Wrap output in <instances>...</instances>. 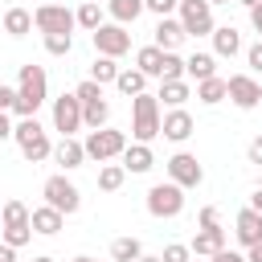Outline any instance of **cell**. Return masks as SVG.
<instances>
[{"mask_svg": "<svg viewBox=\"0 0 262 262\" xmlns=\"http://www.w3.org/2000/svg\"><path fill=\"white\" fill-rule=\"evenodd\" d=\"M29 225H33V233H41V237H53V233H61L66 217H61L57 209H49V205H37V209L29 213Z\"/></svg>", "mask_w": 262, "mask_h": 262, "instance_id": "cell-19", "label": "cell"}, {"mask_svg": "<svg viewBox=\"0 0 262 262\" xmlns=\"http://www.w3.org/2000/svg\"><path fill=\"white\" fill-rule=\"evenodd\" d=\"M151 37H156V41H151L156 49H164V53H176V45L184 41V25H180L176 16H160V20H156V33H151Z\"/></svg>", "mask_w": 262, "mask_h": 262, "instance_id": "cell-14", "label": "cell"}, {"mask_svg": "<svg viewBox=\"0 0 262 262\" xmlns=\"http://www.w3.org/2000/svg\"><path fill=\"white\" fill-rule=\"evenodd\" d=\"M246 262H262V242H258V246H250V250H246Z\"/></svg>", "mask_w": 262, "mask_h": 262, "instance_id": "cell-46", "label": "cell"}, {"mask_svg": "<svg viewBox=\"0 0 262 262\" xmlns=\"http://www.w3.org/2000/svg\"><path fill=\"white\" fill-rule=\"evenodd\" d=\"M4 33H8V37L33 33V12H29V8H8V12H4Z\"/></svg>", "mask_w": 262, "mask_h": 262, "instance_id": "cell-25", "label": "cell"}, {"mask_svg": "<svg viewBox=\"0 0 262 262\" xmlns=\"http://www.w3.org/2000/svg\"><path fill=\"white\" fill-rule=\"evenodd\" d=\"M119 160H123V168H127V172H135V176H139V172H151L156 151H151V143H127Z\"/></svg>", "mask_w": 262, "mask_h": 262, "instance_id": "cell-18", "label": "cell"}, {"mask_svg": "<svg viewBox=\"0 0 262 262\" xmlns=\"http://www.w3.org/2000/svg\"><path fill=\"white\" fill-rule=\"evenodd\" d=\"M12 106H16V86L0 82V111H12Z\"/></svg>", "mask_w": 262, "mask_h": 262, "instance_id": "cell-41", "label": "cell"}, {"mask_svg": "<svg viewBox=\"0 0 262 262\" xmlns=\"http://www.w3.org/2000/svg\"><path fill=\"white\" fill-rule=\"evenodd\" d=\"M115 86H119L127 98H135V94H147V74H139V70H119Z\"/></svg>", "mask_w": 262, "mask_h": 262, "instance_id": "cell-28", "label": "cell"}, {"mask_svg": "<svg viewBox=\"0 0 262 262\" xmlns=\"http://www.w3.org/2000/svg\"><path fill=\"white\" fill-rule=\"evenodd\" d=\"M156 98H164V106L172 111V106H184L188 98H192V86L184 82V78H176V82H160V94Z\"/></svg>", "mask_w": 262, "mask_h": 262, "instance_id": "cell-24", "label": "cell"}, {"mask_svg": "<svg viewBox=\"0 0 262 262\" xmlns=\"http://www.w3.org/2000/svg\"><path fill=\"white\" fill-rule=\"evenodd\" d=\"M131 135H135V143H151L160 135V98L156 94L131 98Z\"/></svg>", "mask_w": 262, "mask_h": 262, "instance_id": "cell-3", "label": "cell"}, {"mask_svg": "<svg viewBox=\"0 0 262 262\" xmlns=\"http://www.w3.org/2000/svg\"><path fill=\"white\" fill-rule=\"evenodd\" d=\"M250 209H254V213H262V188H254V196H250Z\"/></svg>", "mask_w": 262, "mask_h": 262, "instance_id": "cell-47", "label": "cell"}, {"mask_svg": "<svg viewBox=\"0 0 262 262\" xmlns=\"http://www.w3.org/2000/svg\"><path fill=\"white\" fill-rule=\"evenodd\" d=\"M70 49H74V33H53V37H45V53L70 57Z\"/></svg>", "mask_w": 262, "mask_h": 262, "instance_id": "cell-34", "label": "cell"}, {"mask_svg": "<svg viewBox=\"0 0 262 262\" xmlns=\"http://www.w3.org/2000/svg\"><path fill=\"white\" fill-rule=\"evenodd\" d=\"M90 41H94V49H98V57H123L127 49H131V33L123 29V25H98L94 33H90Z\"/></svg>", "mask_w": 262, "mask_h": 262, "instance_id": "cell-10", "label": "cell"}, {"mask_svg": "<svg viewBox=\"0 0 262 262\" xmlns=\"http://www.w3.org/2000/svg\"><path fill=\"white\" fill-rule=\"evenodd\" d=\"M233 233H237V242L250 250V246H258L262 242V213H254L250 205L237 213V221H233Z\"/></svg>", "mask_w": 262, "mask_h": 262, "instance_id": "cell-15", "label": "cell"}, {"mask_svg": "<svg viewBox=\"0 0 262 262\" xmlns=\"http://www.w3.org/2000/svg\"><path fill=\"white\" fill-rule=\"evenodd\" d=\"M0 262H20V258H16V250H8V246H0Z\"/></svg>", "mask_w": 262, "mask_h": 262, "instance_id": "cell-48", "label": "cell"}, {"mask_svg": "<svg viewBox=\"0 0 262 262\" xmlns=\"http://www.w3.org/2000/svg\"><path fill=\"white\" fill-rule=\"evenodd\" d=\"M82 147H86V160L111 164V160H119V156H123V147H127V135H123L119 127H98V131H90V135L82 139Z\"/></svg>", "mask_w": 262, "mask_h": 262, "instance_id": "cell-4", "label": "cell"}, {"mask_svg": "<svg viewBox=\"0 0 262 262\" xmlns=\"http://www.w3.org/2000/svg\"><path fill=\"white\" fill-rule=\"evenodd\" d=\"M213 262H246V254H237V250H229V246H225V250H217V254H213Z\"/></svg>", "mask_w": 262, "mask_h": 262, "instance_id": "cell-43", "label": "cell"}, {"mask_svg": "<svg viewBox=\"0 0 262 262\" xmlns=\"http://www.w3.org/2000/svg\"><path fill=\"white\" fill-rule=\"evenodd\" d=\"M74 98H78L82 106H90V102H102V86L86 78V82H78V86H74Z\"/></svg>", "mask_w": 262, "mask_h": 262, "instance_id": "cell-36", "label": "cell"}, {"mask_svg": "<svg viewBox=\"0 0 262 262\" xmlns=\"http://www.w3.org/2000/svg\"><path fill=\"white\" fill-rule=\"evenodd\" d=\"M49 98V78H45V66H20V74H16V115L20 119H37V111H41V102Z\"/></svg>", "mask_w": 262, "mask_h": 262, "instance_id": "cell-1", "label": "cell"}, {"mask_svg": "<svg viewBox=\"0 0 262 262\" xmlns=\"http://www.w3.org/2000/svg\"><path fill=\"white\" fill-rule=\"evenodd\" d=\"M143 254V242L139 237H115L111 242V262H135Z\"/></svg>", "mask_w": 262, "mask_h": 262, "instance_id": "cell-30", "label": "cell"}, {"mask_svg": "<svg viewBox=\"0 0 262 262\" xmlns=\"http://www.w3.org/2000/svg\"><path fill=\"white\" fill-rule=\"evenodd\" d=\"M0 229H33L25 201H4V205H0Z\"/></svg>", "mask_w": 262, "mask_h": 262, "instance_id": "cell-22", "label": "cell"}, {"mask_svg": "<svg viewBox=\"0 0 262 262\" xmlns=\"http://www.w3.org/2000/svg\"><path fill=\"white\" fill-rule=\"evenodd\" d=\"M196 98H201L205 106H217V102H225V78L217 74V78H205V82H196Z\"/></svg>", "mask_w": 262, "mask_h": 262, "instance_id": "cell-29", "label": "cell"}, {"mask_svg": "<svg viewBox=\"0 0 262 262\" xmlns=\"http://www.w3.org/2000/svg\"><path fill=\"white\" fill-rule=\"evenodd\" d=\"M135 262H160V254H139Z\"/></svg>", "mask_w": 262, "mask_h": 262, "instance_id": "cell-49", "label": "cell"}, {"mask_svg": "<svg viewBox=\"0 0 262 262\" xmlns=\"http://www.w3.org/2000/svg\"><path fill=\"white\" fill-rule=\"evenodd\" d=\"M106 12H111V20L115 25H135L139 20V12H143V0H106Z\"/></svg>", "mask_w": 262, "mask_h": 262, "instance_id": "cell-23", "label": "cell"}, {"mask_svg": "<svg viewBox=\"0 0 262 262\" xmlns=\"http://www.w3.org/2000/svg\"><path fill=\"white\" fill-rule=\"evenodd\" d=\"M12 139H16V147H20V156H25L29 164H41V160L53 156V143H49V135H45V127H41L37 119L12 123Z\"/></svg>", "mask_w": 262, "mask_h": 262, "instance_id": "cell-2", "label": "cell"}, {"mask_svg": "<svg viewBox=\"0 0 262 262\" xmlns=\"http://www.w3.org/2000/svg\"><path fill=\"white\" fill-rule=\"evenodd\" d=\"M33 25L45 33V37H53V33H74V12L66 8V4H37L33 8Z\"/></svg>", "mask_w": 262, "mask_h": 262, "instance_id": "cell-9", "label": "cell"}, {"mask_svg": "<svg viewBox=\"0 0 262 262\" xmlns=\"http://www.w3.org/2000/svg\"><path fill=\"white\" fill-rule=\"evenodd\" d=\"M53 131H61V135L82 131V102L74 98V90L61 94V98H53Z\"/></svg>", "mask_w": 262, "mask_h": 262, "instance_id": "cell-12", "label": "cell"}, {"mask_svg": "<svg viewBox=\"0 0 262 262\" xmlns=\"http://www.w3.org/2000/svg\"><path fill=\"white\" fill-rule=\"evenodd\" d=\"M250 25H254V33H258V41H262V4L250 8Z\"/></svg>", "mask_w": 262, "mask_h": 262, "instance_id": "cell-45", "label": "cell"}, {"mask_svg": "<svg viewBox=\"0 0 262 262\" xmlns=\"http://www.w3.org/2000/svg\"><path fill=\"white\" fill-rule=\"evenodd\" d=\"M192 258V250L184 246V242H172V246H164V254H160V262H188Z\"/></svg>", "mask_w": 262, "mask_h": 262, "instance_id": "cell-37", "label": "cell"}, {"mask_svg": "<svg viewBox=\"0 0 262 262\" xmlns=\"http://www.w3.org/2000/svg\"><path fill=\"white\" fill-rule=\"evenodd\" d=\"M168 180H172V184H180V188L188 192V188H201L205 168H201V160H196L192 151H176V156L168 160Z\"/></svg>", "mask_w": 262, "mask_h": 262, "instance_id": "cell-11", "label": "cell"}, {"mask_svg": "<svg viewBox=\"0 0 262 262\" xmlns=\"http://www.w3.org/2000/svg\"><path fill=\"white\" fill-rule=\"evenodd\" d=\"M246 66H250V70H258V74H262V41H254V45H250V49H246Z\"/></svg>", "mask_w": 262, "mask_h": 262, "instance_id": "cell-39", "label": "cell"}, {"mask_svg": "<svg viewBox=\"0 0 262 262\" xmlns=\"http://www.w3.org/2000/svg\"><path fill=\"white\" fill-rule=\"evenodd\" d=\"M209 4H229V0H209Z\"/></svg>", "mask_w": 262, "mask_h": 262, "instance_id": "cell-53", "label": "cell"}, {"mask_svg": "<svg viewBox=\"0 0 262 262\" xmlns=\"http://www.w3.org/2000/svg\"><path fill=\"white\" fill-rule=\"evenodd\" d=\"M74 20H78L86 33H94L98 25H106V20H102V4H98V0H82V4H78V12H74Z\"/></svg>", "mask_w": 262, "mask_h": 262, "instance_id": "cell-27", "label": "cell"}, {"mask_svg": "<svg viewBox=\"0 0 262 262\" xmlns=\"http://www.w3.org/2000/svg\"><path fill=\"white\" fill-rule=\"evenodd\" d=\"M237 4H246V8H254V4H262V0H237Z\"/></svg>", "mask_w": 262, "mask_h": 262, "instance_id": "cell-51", "label": "cell"}, {"mask_svg": "<svg viewBox=\"0 0 262 262\" xmlns=\"http://www.w3.org/2000/svg\"><path fill=\"white\" fill-rule=\"evenodd\" d=\"M225 98L237 106V111H254L262 102V82L254 74H229L225 78Z\"/></svg>", "mask_w": 262, "mask_h": 262, "instance_id": "cell-8", "label": "cell"}, {"mask_svg": "<svg viewBox=\"0 0 262 262\" xmlns=\"http://www.w3.org/2000/svg\"><path fill=\"white\" fill-rule=\"evenodd\" d=\"M53 164H61L66 172H74V168H82V164H86V147H82L74 135H61V143L53 147Z\"/></svg>", "mask_w": 262, "mask_h": 262, "instance_id": "cell-17", "label": "cell"}, {"mask_svg": "<svg viewBox=\"0 0 262 262\" xmlns=\"http://www.w3.org/2000/svg\"><path fill=\"white\" fill-rule=\"evenodd\" d=\"M45 4H49V0H45Z\"/></svg>", "mask_w": 262, "mask_h": 262, "instance_id": "cell-56", "label": "cell"}, {"mask_svg": "<svg viewBox=\"0 0 262 262\" xmlns=\"http://www.w3.org/2000/svg\"><path fill=\"white\" fill-rule=\"evenodd\" d=\"M147 213H151V217H160V221L180 217V213H184V188H180V184H172V180L151 184V188H147Z\"/></svg>", "mask_w": 262, "mask_h": 262, "instance_id": "cell-6", "label": "cell"}, {"mask_svg": "<svg viewBox=\"0 0 262 262\" xmlns=\"http://www.w3.org/2000/svg\"><path fill=\"white\" fill-rule=\"evenodd\" d=\"M70 262H98V258H86V254H78V258H70Z\"/></svg>", "mask_w": 262, "mask_h": 262, "instance_id": "cell-50", "label": "cell"}, {"mask_svg": "<svg viewBox=\"0 0 262 262\" xmlns=\"http://www.w3.org/2000/svg\"><path fill=\"white\" fill-rule=\"evenodd\" d=\"M0 205H4V201H0Z\"/></svg>", "mask_w": 262, "mask_h": 262, "instance_id": "cell-54", "label": "cell"}, {"mask_svg": "<svg viewBox=\"0 0 262 262\" xmlns=\"http://www.w3.org/2000/svg\"><path fill=\"white\" fill-rule=\"evenodd\" d=\"M209 37H213V57H237L242 53V33L233 25H217Z\"/></svg>", "mask_w": 262, "mask_h": 262, "instance_id": "cell-16", "label": "cell"}, {"mask_svg": "<svg viewBox=\"0 0 262 262\" xmlns=\"http://www.w3.org/2000/svg\"><path fill=\"white\" fill-rule=\"evenodd\" d=\"M106 119H111V106H106V98H102V102H90V106H82V127L98 131V127H106Z\"/></svg>", "mask_w": 262, "mask_h": 262, "instance_id": "cell-32", "label": "cell"}, {"mask_svg": "<svg viewBox=\"0 0 262 262\" xmlns=\"http://www.w3.org/2000/svg\"><path fill=\"white\" fill-rule=\"evenodd\" d=\"M176 20L184 25V37H209L217 25H213V4L209 0H180L176 4Z\"/></svg>", "mask_w": 262, "mask_h": 262, "instance_id": "cell-7", "label": "cell"}, {"mask_svg": "<svg viewBox=\"0 0 262 262\" xmlns=\"http://www.w3.org/2000/svg\"><path fill=\"white\" fill-rule=\"evenodd\" d=\"M123 180H127V168H123V164H102V168H98V188H102V192H119Z\"/></svg>", "mask_w": 262, "mask_h": 262, "instance_id": "cell-31", "label": "cell"}, {"mask_svg": "<svg viewBox=\"0 0 262 262\" xmlns=\"http://www.w3.org/2000/svg\"><path fill=\"white\" fill-rule=\"evenodd\" d=\"M188 262H192V258H188Z\"/></svg>", "mask_w": 262, "mask_h": 262, "instance_id": "cell-55", "label": "cell"}, {"mask_svg": "<svg viewBox=\"0 0 262 262\" xmlns=\"http://www.w3.org/2000/svg\"><path fill=\"white\" fill-rule=\"evenodd\" d=\"M196 258H213L217 250H225V229L221 225H213V229H201L196 237H192V246H188Z\"/></svg>", "mask_w": 262, "mask_h": 262, "instance_id": "cell-20", "label": "cell"}, {"mask_svg": "<svg viewBox=\"0 0 262 262\" xmlns=\"http://www.w3.org/2000/svg\"><path fill=\"white\" fill-rule=\"evenodd\" d=\"M246 156H250V164H258V168H262V135H254V139H250Z\"/></svg>", "mask_w": 262, "mask_h": 262, "instance_id": "cell-42", "label": "cell"}, {"mask_svg": "<svg viewBox=\"0 0 262 262\" xmlns=\"http://www.w3.org/2000/svg\"><path fill=\"white\" fill-rule=\"evenodd\" d=\"M41 196H45V205H49V209H57L61 217H70V213H78V209H82V192H78V184H74V180H66V172L49 176V180L41 184Z\"/></svg>", "mask_w": 262, "mask_h": 262, "instance_id": "cell-5", "label": "cell"}, {"mask_svg": "<svg viewBox=\"0 0 262 262\" xmlns=\"http://www.w3.org/2000/svg\"><path fill=\"white\" fill-rule=\"evenodd\" d=\"M4 139H12V119H8V111H0V143Z\"/></svg>", "mask_w": 262, "mask_h": 262, "instance_id": "cell-44", "label": "cell"}, {"mask_svg": "<svg viewBox=\"0 0 262 262\" xmlns=\"http://www.w3.org/2000/svg\"><path fill=\"white\" fill-rule=\"evenodd\" d=\"M184 78H192V82L217 78V57H213V53H192V57H184Z\"/></svg>", "mask_w": 262, "mask_h": 262, "instance_id": "cell-21", "label": "cell"}, {"mask_svg": "<svg viewBox=\"0 0 262 262\" xmlns=\"http://www.w3.org/2000/svg\"><path fill=\"white\" fill-rule=\"evenodd\" d=\"M213 225H221V213H217L213 205H205V209H201V229H213Z\"/></svg>", "mask_w": 262, "mask_h": 262, "instance_id": "cell-40", "label": "cell"}, {"mask_svg": "<svg viewBox=\"0 0 262 262\" xmlns=\"http://www.w3.org/2000/svg\"><path fill=\"white\" fill-rule=\"evenodd\" d=\"M115 78H119V66H115V57H94V66H90V82L106 86V82H115Z\"/></svg>", "mask_w": 262, "mask_h": 262, "instance_id": "cell-33", "label": "cell"}, {"mask_svg": "<svg viewBox=\"0 0 262 262\" xmlns=\"http://www.w3.org/2000/svg\"><path fill=\"white\" fill-rule=\"evenodd\" d=\"M176 78H184V57H180V53H164L160 82H176Z\"/></svg>", "mask_w": 262, "mask_h": 262, "instance_id": "cell-35", "label": "cell"}, {"mask_svg": "<svg viewBox=\"0 0 262 262\" xmlns=\"http://www.w3.org/2000/svg\"><path fill=\"white\" fill-rule=\"evenodd\" d=\"M33 262H53V258H49V254H41V258H33Z\"/></svg>", "mask_w": 262, "mask_h": 262, "instance_id": "cell-52", "label": "cell"}, {"mask_svg": "<svg viewBox=\"0 0 262 262\" xmlns=\"http://www.w3.org/2000/svg\"><path fill=\"white\" fill-rule=\"evenodd\" d=\"M160 66H164V49H156V45H143V49L135 53V70H139V74H147V78H160Z\"/></svg>", "mask_w": 262, "mask_h": 262, "instance_id": "cell-26", "label": "cell"}, {"mask_svg": "<svg viewBox=\"0 0 262 262\" xmlns=\"http://www.w3.org/2000/svg\"><path fill=\"white\" fill-rule=\"evenodd\" d=\"M176 4H180V0H143V8H147V12H156V16H172V12H176Z\"/></svg>", "mask_w": 262, "mask_h": 262, "instance_id": "cell-38", "label": "cell"}, {"mask_svg": "<svg viewBox=\"0 0 262 262\" xmlns=\"http://www.w3.org/2000/svg\"><path fill=\"white\" fill-rule=\"evenodd\" d=\"M192 131H196V123H192V115H188L184 106H172L168 115H160V135H164V139H172V143H184Z\"/></svg>", "mask_w": 262, "mask_h": 262, "instance_id": "cell-13", "label": "cell"}]
</instances>
